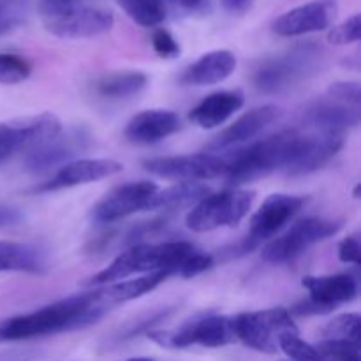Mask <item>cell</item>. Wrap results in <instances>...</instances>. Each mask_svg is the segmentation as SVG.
Here are the masks:
<instances>
[{
	"label": "cell",
	"mask_w": 361,
	"mask_h": 361,
	"mask_svg": "<svg viewBox=\"0 0 361 361\" xmlns=\"http://www.w3.org/2000/svg\"><path fill=\"white\" fill-rule=\"evenodd\" d=\"M122 169L123 166L113 159H78L63 164L51 178L35 187L34 192H51V190L85 185L118 175Z\"/></svg>",
	"instance_id": "18"
},
{
	"label": "cell",
	"mask_w": 361,
	"mask_h": 361,
	"mask_svg": "<svg viewBox=\"0 0 361 361\" xmlns=\"http://www.w3.org/2000/svg\"><path fill=\"white\" fill-rule=\"evenodd\" d=\"M169 2L183 11H194V9H200V7L203 6L204 0H169Z\"/></svg>",
	"instance_id": "42"
},
{
	"label": "cell",
	"mask_w": 361,
	"mask_h": 361,
	"mask_svg": "<svg viewBox=\"0 0 361 361\" xmlns=\"http://www.w3.org/2000/svg\"><path fill=\"white\" fill-rule=\"evenodd\" d=\"M214 263H215L214 256L194 250V252L190 254V256L187 257L182 264H180V268L176 274L183 279H192V277H197V275H201V274H204V271L210 270V268L214 267Z\"/></svg>",
	"instance_id": "35"
},
{
	"label": "cell",
	"mask_w": 361,
	"mask_h": 361,
	"mask_svg": "<svg viewBox=\"0 0 361 361\" xmlns=\"http://www.w3.org/2000/svg\"><path fill=\"white\" fill-rule=\"evenodd\" d=\"M233 330L236 341H242L250 349L274 355L279 349L282 335L298 334L295 321L289 310L277 309L259 310V312H243L233 317Z\"/></svg>",
	"instance_id": "7"
},
{
	"label": "cell",
	"mask_w": 361,
	"mask_h": 361,
	"mask_svg": "<svg viewBox=\"0 0 361 361\" xmlns=\"http://www.w3.org/2000/svg\"><path fill=\"white\" fill-rule=\"evenodd\" d=\"M28 0H0V37L25 21Z\"/></svg>",
	"instance_id": "32"
},
{
	"label": "cell",
	"mask_w": 361,
	"mask_h": 361,
	"mask_svg": "<svg viewBox=\"0 0 361 361\" xmlns=\"http://www.w3.org/2000/svg\"><path fill=\"white\" fill-rule=\"evenodd\" d=\"M180 129V118L169 109H145L130 118L126 137L137 145H152L171 136Z\"/></svg>",
	"instance_id": "21"
},
{
	"label": "cell",
	"mask_w": 361,
	"mask_h": 361,
	"mask_svg": "<svg viewBox=\"0 0 361 361\" xmlns=\"http://www.w3.org/2000/svg\"><path fill=\"white\" fill-rule=\"evenodd\" d=\"M335 16H337L335 0H312L279 16L271 28L281 37H298V35L324 30L334 23Z\"/></svg>",
	"instance_id": "17"
},
{
	"label": "cell",
	"mask_w": 361,
	"mask_h": 361,
	"mask_svg": "<svg viewBox=\"0 0 361 361\" xmlns=\"http://www.w3.org/2000/svg\"><path fill=\"white\" fill-rule=\"evenodd\" d=\"M106 310L108 309L99 302L95 291L69 296L34 312L2 319L0 341H28L62 331L80 330L101 319Z\"/></svg>",
	"instance_id": "1"
},
{
	"label": "cell",
	"mask_w": 361,
	"mask_h": 361,
	"mask_svg": "<svg viewBox=\"0 0 361 361\" xmlns=\"http://www.w3.org/2000/svg\"><path fill=\"white\" fill-rule=\"evenodd\" d=\"M328 95H330L331 99H337V101L345 102V104L358 106L360 108L361 90L360 85L356 83V81H337V83H334L330 87Z\"/></svg>",
	"instance_id": "37"
},
{
	"label": "cell",
	"mask_w": 361,
	"mask_h": 361,
	"mask_svg": "<svg viewBox=\"0 0 361 361\" xmlns=\"http://www.w3.org/2000/svg\"><path fill=\"white\" fill-rule=\"evenodd\" d=\"M361 37V16L353 14L351 18L344 20L342 23L335 25L328 34V41L331 44H353Z\"/></svg>",
	"instance_id": "34"
},
{
	"label": "cell",
	"mask_w": 361,
	"mask_h": 361,
	"mask_svg": "<svg viewBox=\"0 0 361 361\" xmlns=\"http://www.w3.org/2000/svg\"><path fill=\"white\" fill-rule=\"evenodd\" d=\"M279 115H281V109H279L277 106L271 104L250 109V111L243 113L240 118H236L231 126L226 127V129L208 145V150H228V148L235 147V145L254 140V137L259 133H263L271 122H275Z\"/></svg>",
	"instance_id": "20"
},
{
	"label": "cell",
	"mask_w": 361,
	"mask_h": 361,
	"mask_svg": "<svg viewBox=\"0 0 361 361\" xmlns=\"http://www.w3.org/2000/svg\"><path fill=\"white\" fill-rule=\"evenodd\" d=\"M127 16L141 27H157L166 20V0H116Z\"/></svg>",
	"instance_id": "28"
},
{
	"label": "cell",
	"mask_w": 361,
	"mask_h": 361,
	"mask_svg": "<svg viewBox=\"0 0 361 361\" xmlns=\"http://www.w3.org/2000/svg\"><path fill=\"white\" fill-rule=\"evenodd\" d=\"M360 316L358 314H342L323 328V337L326 341H349L360 342Z\"/></svg>",
	"instance_id": "29"
},
{
	"label": "cell",
	"mask_w": 361,
	"mask_h": 361,
	"mask_svg": "<svg viewBox=\"0 0 361 361\" xmlns=\"http://www.w3.org/2000/svg\"><path fill=\"white\" fill-rule=\"evenodd\" d=\"M236 69V56L228 49H215V51L204 53L203 56L190 63L180 76L183 85H215L228 80Z\"/></svg>",
	"instance_id": "22"
},
{
	"label": "cell",
	"mask_w": 361,
	"mask_h": 361,
	"mask_svg": "<svg viewBox=\"0 0 361 361\" xmlns=\"http://www.w3.org/2000/svg\"><path fill=\"white\" fill-rule=\"evenodd\" d=\"M344 145V134L319 133V130H298L286 175L303 176L323 168L330 159L335 157Z\"/></svg>",
	"instance_id": "14"
},
{
	"label": "cell",
	"mask_w": 361,
	"mask_h": 361,
	"mask_svg": "<svg viewBox=\"0 0 361 361\" xmlns=\"http://www.w3.org/2000/svg\"><path fill=\"white\" fill-rule=\"evenodd\" d=\"M303 288L309 291V298L293 309L298 316L328 314L335 307L355 300L358 295V282L348 274L305 277Z\"/></svg>",
	"instance_id": "12"
},
{
	"label": "cell",
	"mask_w": 361,
	"mask_h": 361,
	"mask_svg": "<svg viewBox=\"0 0 361 361\" xmlns=\"http://www.w3.org/2000/svg\"><path fill=\"white\" fill-rule=\"evenodd\" d=\"M127 361H155L154 358H147V356H140V358H130Z\"/></svg>",
	"instance_id": "43"
},
{
	"label": "cell",
	"mask_w": 361,
	"mask_h": 361,
	"mask_svg": "<svg viewBox=\"0 0 361 361\" xmlns=\"http://www.w3.org/2000/svg\"><path fill=\"white\" fill-rule=\"evenodd\" d=\"M279 348L291 358V361H328L317 351V348L302 341L298 334L282 335L279 341Z\"/></svg>",
	"instance_id": "31"
},
{
	"label": "cell",
	"mask_w": 361,
	"mask_h": 361,
	"mask_svg": "<svg viewBox=\"0 0 361 361\" xmlns=\"http://www.w3.org/2000/svg\"><path fill=\"white\" fill-rule=\"evenodd\" d=\"M30 73L32 66L23 56L14 53H0V83H21L30 76Z\"/></svg>",
	"instance_id": "30"
},
{
	"label": "cell",
	"mask_w": 361,
	"mask_h": 361,
	"mask_svg": "<svg viewBox=\"0 0 361 361\" xmlns=\"http://www.w3.org/2000/svg\"><path fill=\"white\" fill-rule=\"evenodd\" d=\"M168 277L169 274H166V271H155V274H147L143 277L133 279V281H120L116 284H108V288L97 289L95 295H97L99 302L109 310L111 307L130 302V300H136L147 293L154 291Z\"/></svg>",
	"instance_id": "24"
},
{
	"label": "cell",
	"mask_w": 361,
	"mask_h": 361,
	"mask_svg": "<svg viewBox=\"0 0 361 361\" xmlns=\"http://www.w3.org/2000/svg\"><path fill=\"white\" fill-rule=\"evenodd\" d=\"M152 46H154L155 53L162 59H176L180 55V44L164 28H157L152 34Z\"/></svg>",
	"instance_id": "36"
},
{
	"label": "cell",
	"mask_w": 361,
	"mask_h": 361,
	"mask_svg": "<svg viewBox=\"0 0 361 361\" xmlns=\"http://www.w3.org/2000/svg\"><path fill=\"white\" fill-rule=\"evenodd\" d=\"M317 351L328 361H361L360 345L349 341H323Z\"/></svg>",
	"instance_id": "33"
},
{
	"label": "cell",
	"mask_w": 361,
	"mask_h": 361,
	"mask_svg": "<svg viewBox=\"0 0 361 361\" xmlns=\"http://www.w3.org/2000/svg\"><path fill=\"white\" fill-rule=\"evenodd\" d=\"M221 2H222V6H224L226 11L240 14V13H245L247 9H250V6H252L254 0H221Z\"/></svg>",
	"instance_id": "41"
},
{
	"label": "cell",
	"mask_w": 361,
	"mask_h": 361,
	"mask_svg": "<svg viewBox=\"0 0 361 361\" xmlns=\"http://www.w3.org/2000/svg\"><path fill=\"white\" fill-rule=\"evenodd\" d=\"M338 257H341L342 263H349V264L361 263V243H360L358 235L348 236L345 240H342L341 245H338Z\"/></svg>",
	"instance_id": "38"
},
{
	"label": "cell",
	"mask_w": 361,
	"mask_h": 361,
	"mask_svg": "<svg viewBox=\"0 0 361 361\" xmlns=\"http://www.w3.org/2000/svg\"><path fill=\"white\" fill-rule=\"evenodd\" d=\"M254 203V192L242 189L222 190L208 194L194 204L187 215V228L196 233L214 231L219 228H233L240 224L249 214Z\"/></svg>",
	"instance_id": "6"
},
{
	"label": "cell",
	"mask_w": 361,
	"mask_h": 361,
	"mask_svg": "<svg viewBox=\"0 0 361 361\" xmlns=\"http://www.w3.org/2000/svg\"><path fill=\"white\" fill-rule=\"evenodd\" d=\"M307 203L305 197L291 194H271L250 221V231L242 243V252L256 249L267 240L274 238Z\"/></svg>",
	"instance_id": "10"
},
{
	"label": "cell",
	"mask_w": 361,
	"mask_h": 361,
	"mask_svg": "<svg viewBox=\"0 0 361 361\" xmlns=\"http://www.w3.org/2000/svg\"><path fill=\"white\" fill-rule=\"evenodd\" d=\"M46 257L41 249L28 243L0 242V274L21 271L41 275L46 271Z\"/></svg>",
	"instance_id": "25"
},
{
	"label": "cell",
	"mask_w": 361,
	"mask_h": 361,
	"mask_svg": "<svg viewBox=\"0 0 361 361\" xmlns=\"http://www.w3.org/2000/svg\"><path fill=\"white\" fill-rule=\"evenodd\" d=\"M148 338L168 349H185L190 345L222 348L236 341L233 317L208 312L196 316L173 331H147Z\"/></svg>",
	"instance_id": "5"
},
{
	"label": "cell",
	"mask_w": 361,
	"mask_h": 361,
	"mask_svg": "<svg viewBox=\"0 0 361 361\" xmlns=\"http://www.w3.org/2000/svg\"><path fill=\"white\" fill-rule=\"evenodd\" d=\"M303 123L309 127V130L344 134V130L360 123V108L345 104L328 95L321 101L312 102L303 111Z\"/></svg>",
	"instance_id": "19"
},
{
	"label": "cell",
	"mask_w": 361,
	"mask_h": 361,
	"mask_svg": "<svg viewBox=\"0 0 361 361\" xmlns=\"http://www.w3.org/2000/svg\"><path fill=\"white\" fill-rule=\"evenodd\" d=\"M147 83V74L137 71L109 73L95 81V92L104 99H127L140 94Z\"/></svg>",
	"instance_id": "27"
},
{
	"label": "cell",
	"mask_w": 361,
	"mask_h": 361,
	"mask_svg": "<svg viewBox=\"0 0 361 361\" xmlns=\"http://www.w3.org/2000/svg\"><path fill=\"white\" fill-rule=\"evenodd\" d=\"M21 214L13 207L7 204H0V229L4 228H13V226L20 224Z\"/></svg>",
	"instance_id": "40"
},
{
	"label": "cell",
	"mask_w": 361,
	"mask_h": 361,
	"mask_svg": "<svg viewBox=\"0 0 361 361\" xmlns=\"http://www.w3.org/2000/svg\"><path fill=\"white\" fill-rule=\"evenodd\" d=\"M229 159L214 154H189L159 157L145 161V168L152 175L178 182H197V180L217 178L228 173Z\"/></svg>",
	"instance_id": "11"
},
{
	"label": "cell",
	"mask_w": 361,
	"mask_h": 361,
	"mask_svg": "<svg viewBox=\"0 0 361 361\" xmlns=\"http://www.w3.org/2000/svg\"><path fill=\"white\" fill-rule=\"evenodd\" d=\"M321 49L314 44L296 46L286 55L268 59L254 71V85L264 94H284L309 80L317 71Z\"/></svg>",
	"instance_id": "4"
},
{
	"label": "cell",
	"mask_w": 361,
	"mask_h": 361,
	"mask_svg": "<svg viewBox=\"0 0 361 361\" xmlns=\"http://www.w3.org/2000/svg\"><path fill=\"white\" fill-rule=\"evenodd\" d=\"M88 145H90V134L83 127L71 129L66 134L60 130L55 137L28 152L25 164H27L28 171L34 173L48 171L56 166L62 168L63 164L71 162V159L87 150Z\"/></svg>",
	"instance_id": "16"
},
{
	"label": "cell",
	"mask_w": 361,
	"mask_h": 361,
	"mask_svg": "<svg viewBox=\"0 0 361 361\" xmlns=\"http://www.w3.org/2000/svg\"><path fill=\"white\" fill-rule=\"evenodd\" d=\"M210 194L208 187L200 182H178L164 190H157L152 196L147 210H178V208L197 204Z\"/></svg>",
	"instance_id": "26"
},
{
	"label": "cell",
	"mask_w": 361,
	"mask_h": 361,
	"mask_svg": "<svg viewBox=\"0 0 361 361\" xmlns=\"http://www.w3.org/2000/svg\"><path fill=\"white\" fill-rule=\"evenodd\" d=\"M298 130H282L274 136L250 145L229 159L228 182L233 185L252 182L274 171H284L291 162Z\"/></svg>",
	"instance_id": "3"
},
{
	"label": "cell",
	"mask_w": 361,
	"mask_h": 361,
	"mask_svg": "<svg viewBox=\"0 0 361 361\" xmlns=\"http://www.w3.org/2000/svg\"><path fill=\"white\" fill-rule=\"evenodd\" d=\"M83 2L85 0H41V11L44 18H53L67 13L74 7L83 6Z\"/></svg>",
	"instance_id": "39"
},
{
	"label": "cell",
	"mask_w": 361,
	"mask_h": 361,
	"mask_svg": "<svg viewBox=\"0 0 361 361\" xmlns=\"http://www.w3.org/2000/svg\"><path fill=\"white\" fill-rule=\"evenodd\" d=\"M242 106L243 94L240 90L214 92L190 111V120L201 129H215L231 118Z\"/></svg>",
	"instance_id": "23"
},
{
	"label": "cell",
	"mask_w": 361,
	"mask_h": 361,
	"mask_svg": "<svg viewBox=\"0 0 361 361\" xmlns=\"http://www.w3.org/2000/svg\"><path fill=\"white\" fill-rule=\"evenodd\" d=\"M159 190L154 182H129L109 190L92 208V221L97 224H113L140 210H147L152 196Z\"/></svg>",
	"instance_id": "13"
},
{
	"label": "cell",
	"mask_w": 361,
	"mask_h": 361,
	"mask_svg": "<svg viewBox=\"0 0 361 361\" xmlns=\"http://www.w3.org/2000/svg\"><path fill=\"white\" fill-rule=\"evenodd\" d=\"M196 250L190 242L175 240L161 243H137L118 254L109 267L88 279L87 286L113 284L116 281H126L136 274H155L166 271L173 275L178 271L180 264Z\"/></svg>",
	"instance_id": "2"
},
{
	"label": "cell",
	"mask_w": 361,
	"mask_h": 361,
	"mask_svg": "<svg viewBox=\"0 0 361 361\" xmlns=\"http://www.w3.org/2000/svg\"><path fill=\"white\" fill-rule=\"evenodd\" d=\"M62 123L51 113L0 122V166L20 152H30L55 137Z\"/></svg>",
	"instance_id": "9"
},
{
	"label": "cell",
	"mask_w": 361,
	"mask_h": 361,
	"mask_svg": "<svg viewBox=\"0 0 361 361\" xmlns=\"http://www.w3.org/2000/svg\"><path fill=\"white\" fill-rule=\"evenodd\" d=\"M115 18L109 11L80 6L59 16L46 18V30L62 39H88L111 30Z\"/></svg>",
	"instance_id": "15"
},
{
	"label": "cell",
	"mask_w": 361,
	"mask_h": 361,
	"mask_svg": "<svg viewBox=\"0 0 361 361\" xmlns=\"http://www.w3.org/2000/svg\"><path fill=\"white\" fill-rule=\"evenodd\" d=\"M342 222L330 219L309 217L293 224L282 236L271 240L263 249V259L271 264H284L302 256L316 243L337 235Z\"/></svg>",
	"instance_id": "8"
}]
</instances>
